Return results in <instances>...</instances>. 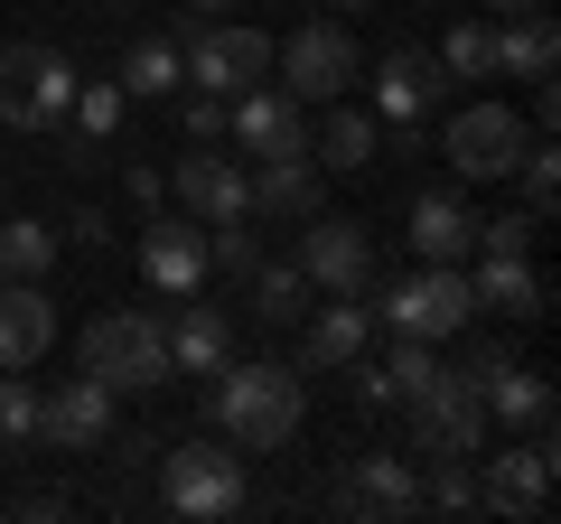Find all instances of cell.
I'll list each match as a JSON object with an SVG mask.
<instances>
[{
	"mask_svg": "<svg viewBox=\"0 0 561 524\" xmlns=\"http://www.w3.org/2000/svg\"><path fill=\"white\" fill-rule=\"evenodd\" d=\"M300 272H309V291H375V235H365L356 216H309V235H300Z\"/></svg>",
	"mask_w": 561,
	"mask_h": 524,
	"instance_id": "13",
	"label": "cell"
},
{
	"mask_svg": "<svg viewBox=\"0 0 561 524\" xmlns=\"http://www.w3.org/2000/svg\"><path fill=\"white\" fill-rule=\"evenodd\" d=\"M440 94H449L440 47H383V57H375V113L383 122H431Z\"/></svg>",
	"mask_w": 561,
	"mask_h": 524,
	"instance_id": "16",
	"label": "cell"
},
{
	"mask_svg": "<svg viewBox=\"0 0 561 524\" xmlns=\"http://www.w3.org/2000/svg\"><path fill=\"white\" fill-rule=\"evenodd\" d=\"M459 338H468V328H459ZM496 365H505V346H496V338H468V346H459V375H468V384H486Z\"/></svg>",
	"mask_w": 561,
	"mask_h": 524,
	"instance_id": "37",
	"label": "cell"
},
{
	"mask_svg": "<svg viewBox=\"0 0 561 524\" xmlns=\"http://www.w3.org/2000/svg\"><path fill=\"white\" fill-rule=\"evenodd\" d=\"M225 132H234L243 160H300L309 150V113H300L290 84H243L234 113H225Z\"/></svg>",
	"mask_w": 561,
	"mask_h": 524,
	"instance_id": "12",
	"label": "cell"
},
{
	"mask_svg": "<svg viewBox=\"0 0 561 524\" xmlns=\"http://www.w3.org/2000/svg\"><path fill=\"white\" fill-rule=\"evenodd\" d=\"M76 375H94L113 403H122V394H160V384H179V375H169L160 309H94L84 338H76Z\"/></svg>",
	"mask_w": 561,
	"mask_h": 524,
	"instance_id": "2",
	"label": "cell"
},
{
	"mask_svg": "<svg viewBox=\"0 0 561 524\" xmlns=\"http://www.w3.org/2000/svg\"><path fill=\"white\" fill-rule=\"evenodd\" d=\"M187 10H197V20H206V10H234V0H187Z\"/></svg>",
	"mask_w": 561,
	"mask_h": 524,
	"instance_id": "41",
	"label": "cell"
},
{
	"mask_svg": "<svg viewBox=\"0 0 561 524\" xmlns=\"http://www.w3.org/2000/svg\"><path fill=\"white\" fill-rule=\"evenodd\" d=\"M57 346V300L38 282H0V365H38Z\"/></svg>",
	"mask_w": 561,
	"mask_h": 524,
	"instance_id": "21",
	"label": "cell"
},
{
	"mask_svg": "<svg viewBox=\"0 0 561 524\" xmlns=\"http://www.w3.org/2000/svg\"><path fill=\"white\" fill-rule=\"evenodd\" d=\"M272 66H280V84L300 103H346L356 94V38H346L337 20H300L290 47H272Z\"/></svg>",
	"mask_w": 561,
	"mask_h": 524,
	"instance_id": "7",
	"label": "cell"
},
{
	"mask_svg": "<svg viewBox=\"0 0 561 524\" xmlns=\"http://www.w3.org/2000/svg\"><path fill=\"white\" fill-rule=\"evenodd\" d=\"M179 122H187V141H225V94H187Z\"/></svg>",
	"mask_w": 561,
	"mask_h": 524,
	"instance_id": "35",
	"label": "cell"
},
{
	"mask_svg": "<svg viewBox=\"0 0 561 524\" xmlns=\"http://www.w3.org/2000/svg\"><path fill=\"white\" fill-rule=\"evenodd\" d=\"M179 84H187L179 38H131L122 47V94H179Z\"/></svg>",
	"mask_w": 561,
	"mask_h": 524,
	"instance_id": "29",
	"label": "cell"
},
{
	"mask_svg": "<svg viewBox=\"0 0 561 524\" xmlns=\"http://www.w3.org/2000/svg\"><path fill=\"white\" fill-rule=\"evenodd\" d=\"M478 449H486V403L459 365H440L412 394V459H478Z\"/></svg>",
	"mask_w": 561,
	"mask_h": 524,
	"instance_id": "4",
	"label": "cell"
},
{
	"mask_svg": "<svg viewBox=\"0 0 561 524\" xmlns=\"http://www.w3.org/2000/svg\"><path fill=\"white\" fill-rule=\"evenodd\" d=\"M486 10H505V20H524V10H542V0H486Z\"/></svg>",
	"mask_w": 561,
	"mask_h": 524,
	"instance_id": "40",
	"label": "cell"
},
{
	"mask_svg": "<svg viewBox=\"0 0 561 524\" xmlns=\"http://www.w3.org/2000/svg\"><path fill=\"white\" fill-rule=\"evenodd\" d=\"M524 150H534V132H524L505 103H468V113H449V132H440V160L459 169V179H515Z\"/></svg>",
	"mask_w": 561,
	"mask_h": 524,
	"instance_id": "10",
	"label": "cell"
},
{
	"mask_svg": "<svg viewBox=\"0 0 561 524\" xmlns=\"http://www.w3.org/2000/svg\"><path fill=\"white\" fill-rule=\"evenodd\" d=\"M47 262H57V225H38V216L0 225V282H38Z\"/></svg>",
	"mask_w": 561,
	"mask_h": 524,
	"instance_id": "30",
	"label": "cell"
},
{
	"mask_svg": "<svg viewBox=\"0 0 561 524\" xmlns=\"http://www.w3.org/2000/svg\"><path fill=\"white\" fill-rule=\"evenodd\" d=\"M66 243H84V253H103V243H113V216H103V206H76V216H66Z\"/></svg>",
	"mask_w": 561,
	"mask_h": 524,
	"instance_id": "36",
	"label": "cell"
},
{
	"mask_svg": "<svg viewBox=\"0 0 561 524\" xmlns=\"http://www.w3.org/2000/svg\"><path fill=\"white\" fill-rule=\"evenodd\" d=\"M140 282L160 291V300L206 291V225H197V216H160V206H150V225H140Z\"/></svg>",
	"mask_w": 561,
	"mask_h": 524,
	"instance_id": "14",
	"label": "cell"
},
{
	"mask_svg": "<svg viewBox=\"0 0 561 524\" xmlns=\"http://www.w3.org/2000/svg\"><path fill=\"white\" fill-rule=\"evenodd\" d=\"M365 338H375L365 291H328V309H309V319H300V365H309V375H337L346 356H365Z\"/></svg>",
	"mask_w": 561,
	"mask_h": 524,
	"instance_id": "18",
	"label": "cell"
},
{
	"mask_svg": "<svg viewBox=\"0 0 561 524\" xmlns=\"http://www.w3.org/2000/svg\"><path fill=\"white\" fill-rule=\"evenodd\" d=\"M160 505L169 515H243L253 487H243V449H225L216 431H197L187 449H160Z\"/></svg>",
	"mask_w": 561,
	"mask_h": 524,
	"instance_id": "3",
	"label": "cell"
},
{
	"mask_svg": "<svg viewBox=\"0 0 561 524\" xmlns=\"http://www.w3.org/2000/svg\"><path fill=\"white\" fill-rule=\"evenodd\" d=\"M375 150H383V132H375V113H356V103H328V122L309 132V160H319V169H337V179L375 169Z\"/></svg>",
	"mask_w": 561,
	"mask_h": 524,
	"instance_id": "25",
	"label": "cell"
},
{
	"mask_svg": "<svg viewBox=\"0 0 561 524\" xmlns=\"http://www.w3.org/2000/svg\"><path fill=\"white\" fill-rule=\"evenodd\" d=\"M179 57H187V84H197V94H225V103H234L243 84L272 76V38H262V29H206V20H187Z\"/></svg>",
	"mask_w": 561,
	"mask_h": 524,
	"instance_id": "8",
	"label": "cell"
},
{
	"mask_svg": "<svg viewBox=\"0 0 561 524\" xmlns=\"http://www.w3.org/2000/svg\"><path fill=\"white\" fill-rule=\"evenodd\" d=\"M38 412L47 394L28 384V365H0V449H38Z\"/></svg>",
	"mask_w": 561,
	"mask_h": 524,
	"instance_id": "31",
	"label": "cell"
},
{
	"mask_svg": "<svg viewBox=\"0 0 561 524\" xmlns=\"http://www.w3.org/2000/svg\"><path fill=\"white\" fill-rule=\"evenodd\" d=\"M169 197H179V216H197L206 235H216V225H253V169L225 160L216 141H197L179 160V179H169Z\"/></svg>",
	"mask_w": 561,
	"mask_h": 524,
	"instance_id": "9",
	"label": "cell"
},
{
	"mask_svg": "<svg viewBox=\"0 0 561 524\" xmlns=\"http://www.w3.org/2000/svg\"><path fill=\"white\" fill-rule=\"evenodd\" d=\"M113 132H122V84H84L76 76V103H66V169H94Z\"/></svg>",
	"mask_w": 561,
	"mask_h": 524,
	"instance_id": "26",
	"label": "cell"
},
{
	"mask_svg": "<svg viewBox=\"0 0 561 524\" xmlns=\"http://www.w3.org/2000/svg\"><path fill=\"white\" fill-rule=\"evenodd\" d=\"M243 282H253V319H262V328L309 319V272H300V262H253Z\"/></svg>",
	"mask_w": 561,
	"mask_h": 524,
	"instance_id": "28",
	"label": "cell"
},
{
	"mask_svg": "<svg viewBox=\"0 0 561 524\" xmlns=\"http://www.w3.org/2000/svg\"><path fill=\"white\" fill-rule=\"evenodd\" d=\"M10 515H20V524H57L66 497H57V487H28V497H10Z\"/></svg>",
	"mask_w": 561,
	"mask_h": 524,
	"instance_id": "38",
	"label": "cell"
},
{
	"mask_svg": "<svg viewBox=\"0 0 561 524\" xmlns=\"http://www.w3.org/2000/svg\"><path fill=\"white\" fill-rule=\"evenodd\" d=\"M440 76H449V84H486V76H496V29H486V20H459V29L440 38Z\"/></svg>",
	"mask_w": 561,
	"mask_h": 524,
	"instance_id": "32",
	"label": "cell"
},
{
	"mask_svg": "<svg viewBox=\"0 0 561 524\" xmlns=\"http://www.w3.org/2000/svg\"><path fill=\"white\" fill-rule=\"evenodd\" d=\"M160 328H169V375H216L225 356H234V319H225V309H206L197 291H179V300L160 309Z\"/></svg>",
	"mask_w": 561,
	"mask_h": 524,
	"instance_id": "17",
	"label": "cell"
},
{
	"mask_svg": "<svg viewBox=\"0 0 561 524\" xmlns=\"http://www.w3.org/2000/svg\"><path fill=\"white\" fill-rule=\"evenodd\" d=\"M113 394H103L94 375H66L57 394H47V412H38V441H57V449H113Z\"/></svg>",
	"mask_w": 561,
	"mask_h": 524,
	"instance_id": "19",
	"label": "cell"
},
{
	"mask_svg": "<svg viewBox=\"0 0 561 524\" xmlns=\"http://www.w3.org/2000/svg\"><path fill=\"white\" fill-rule=\"evenodd\" d=\"M375 319L393 328V338H421V346H431V338H459V328L478 319V300H468V272H449V262H421L412 282H393V291L375 300Z\"/></svg>",
	"mask_w": 561,
	"mask_h": 524,
	"instance_id": "5",
	"label": "cell"
},
{
	"mask_svg": "<svg viewBox=\"0 0 561 524\" xmlns=\"http://www.w3.org/2000/svg\"><path fill=\"white\" fill-rule=\"evenodd\" d=\"M131 206H140V216H150V206H169V179H160V169H131Z\"/></svg>",
	"mask_w": 561,
	"mask_h": 524,
	"instance_id": "39",
	"label": "cell"
},
{
	"mask_svg": "<svg viewBox=\"0 0 561 524\" xmlns=\"http://www.w3.org/2000/svg\"><path fill=\"white\" fill-rule=\"evenodd\" d=\"M468 243H478V206H468V197H449V187L412 197V253L421 262H459Z\"/></svg>",
	"mask_w": 561,
	"mask_h": 524,
	"instance_id": "23",
	"label": "cell"
},
{
	"mask_svg": "<svg viewBox=\"0 0 561 524\" xmlns=\"http://www.w3.org/2000/svg\"><path fill=\"white\" fill-rule=\"evenodd\" d=\"M328 206V169L309 160H253V216H290V225H309Z\"/></svg>",
	"mask_w": 561,
	"mask_h": 524,
	"instance_id": "20",
	"label": "cell"
},
{
	"mask_svg": "<svg viewBox=\"0 0 561 524\" xmlns=\"http://www.w3.org/2000/svg\"><path fill=\"white\" fill-rule=\"evenodd\" d=\"M552 57H561V29L542 20V10H524V20L496 29V76H515V84H552Z\"/></svg>",
	"mask_w": 561,
	"mask_h": 524,
	"instance_id": "27",
	"label": "cell"
},
{
	"mask_svg": "<svg viewBox=\"0 0 561 524\" xmlns=\"http://www.w3.org/2000/svg\"><path fill=\"white\" fill-rule=\"evenodd\" d=\"M468 300H478V309H496V319H515V328L552 309V300H542V272H534L524 253H486V272L468 282Z\"/></svg>",
	"mask_w": 561,
	"mask_h": 524,
	"instance_id": "24",
	"label": "cell"
},
{
	"mask_svg": "<svg viewBox=\"0 0 561 524\" xmlns=\"http://www.w3.org/2000/svg\"><path fill=\"white\" fill-rule=\"evenodd\" d=\"M552 431H534L524 449H505V459L478 468V505H496V515H542L552 505Z\"/></svg>",
	"mask_w": 561,
	"mask_h": 524,
	"instance_id": "15",
	"label": "cell"
},
{
	"mask_svg": "<svg viewBox=\"0 0 561 524\" xmlns=\"http://www.w3.org/2000/svg\"><path fill=\"white\" fill-rule=\"evenodd\" d=\"M76 103V66L57 47H0V122L10 132H57Z\"/></svg>",
	"mask_w": 561,
	"mask_h": 524,
	"instance_id": "6",
	"label": "cell"
},
{
	"mask_svg": "<svg viewBox=\"0 0 561 524\" xmlns=\"http://www.w3.org/2000/svg\"><path fill=\"white\" fill-rule=\"evenodd\" d=\"M328 10H375V0H328Z\"/></svg>",
	"mask_w": 561,
	"mask_h": 524,
	"instance_id": "42",
	"label": "cell"
},
{
	"mask_svg": "<svg viewBox=\"0 0 561 524\" xmlns=\"http://www.w3.org/2000/svg\"><path fill=\"white\" fill-rule=\"evenodd\" d=\"M206 384H216V394H206V431H216L225 449H243V459L280 449L300 431V412H309L300 365H280V356H225Z\"/></svg>",
	"mask_w": 561,
	"mask_h": 524,
	"instance_id": "1",
	"label": "cell"
},
{
	"mask_svg": "<svg viewBox=\"0 0 561 524\" xmlns=\"http://www.w3.org/2000/svg\"><path fill=\"white\" fill-rule=\"evenodd\" d=\"M328 505H337V515H383V524H402V515H421V478H412L402 449H356V459L337 468V487H328Z\"/></svg>",
	"mask_w": 561,
	"mask_h": 524,
	"instance_id": "11",
	"label": "cell"
},
{
	"mask_svg": "<svg viewBox=\"0 0 561 524\" xmlns=\"http://www.w3.org/2000/svg\"><path fill=\"white\" fill-rule=\"evenodd\" d=\"M478 403H486V422H505V431H552V384H542L534 365H515V356L478 384Z\"/></svg>",
	"mask_w": 561,
	"mask_h": 524,
	"instance_id": "22",
	"label": "cell"
},
{
	"mask_svg": "<svg viewBox=\"0 0 561 524\" xmlns=\"http://www.w3.org/2000/svg\"><path fill=\"white\" fill-rule=\"evenodd\" d=\"M515 179H524V216H552L561 206V169H552V141L534 132V150L515 160Z\"/></svg>",
	"mask_w": 561,
	"mask_h": 524,
	"instance_id": "33",
	"label": "cell"
},
{
	"mask_svg": "<svg viewBox=\"0 0 561 524\" xmlns=\"http://www.w3.org/2000/svg\"><path fill=\"white\" fill-rule=\"evenodd\" d=\"M534 235H542V216H478L486 253H534Z\"/></svg>",
	"mask_w": 561,
	"mask_h": 524,
	"instance_id": "34",
	"label": "cell"
}]
</instances>
